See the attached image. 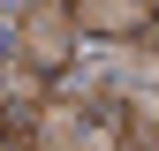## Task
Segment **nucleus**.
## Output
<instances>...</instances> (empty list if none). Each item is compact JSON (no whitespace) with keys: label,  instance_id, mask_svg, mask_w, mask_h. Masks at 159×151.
I'll use <instances>...</instances> for the list:
<instances>
[{"label":"nucleus","instance_id":"f257e3e1","mask_svg":"<svg viewBox=\"0 0 159 151\" xmlns=\"http://www.w3.org/2000/svg\"><path fill=\"white\" fill-rule=\"evenodd\" d=\"M8 61H15V68H30V76H61V68H76V23H68L61 0H38V8L15 15Z\"/></svg>","mask_w":159,"mask_h":151},{"label":"nucleus","instance_id":"f03ea898","mask_svg":"<svg viewBox=\"0 0 159 151\" xmlns=\"http://www.w3.org/2000/svg\"><path fill=\"white\" fill-rule=\"evenodd\" d=\"M76 38H144L159 0H61Z\"/></svg>","mask_w":159,"mask_h":151},{"label":"nucleus","instance_id":"7ed1b4c3","mask_svg":"<svg viewBox=\"0 0 159 151\" xmlns=\"http://www.w3.org/2000/svg\"><path fill=\"white\" fill-rule=\"evenodd\" d=\"M121 136L129 144H159V91H136L121 106Z\"/></svg>","mask_w":159,"mask_h":151},{"label":"nucleus","instance_id":"20e7f679","mask_svg":"<svg viewBox=\"0 0 159 151\" xmlns=\"http://www.w3.org/2000/svg\"><path fill=\"white\" fill-rule=\"evenodd\" d=\"M0 151H38V144L23 136V128H0Z\"/></svg>","mask_w":159,"mask_h":151},{"label":"nucleus","instance_id":"39448f33","mask_svg":"<svg viewBox=\"0 0 159 151\" xmlns=\"http://www.w3.org/2000/svg\"><path fill=\"white\" fill-rule=\"evenodd\" d=\"M121 151H159V144H121Z\"/></svg>","mask_w":159,"mask_h":151}]
</instances>
